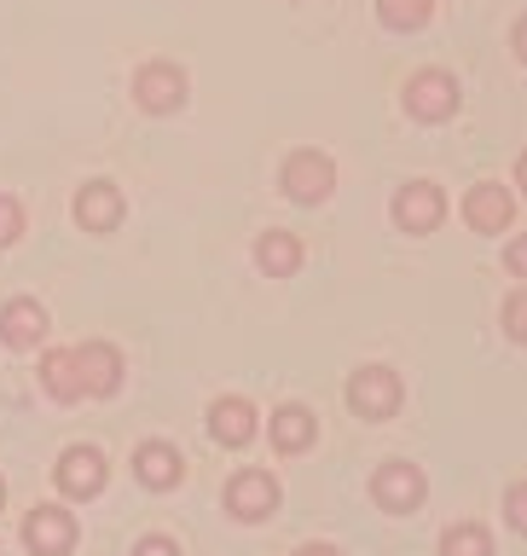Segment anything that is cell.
<instances>
[{
  "instance_id": "6da1fadb",
  "label": "cell",
  "mask_w": 527,
  "mask_h": 556,
  "mask_svg": "<svg viewBox=\"0 0 527 556\" xmlns=\"http://www.w3.org/2000/svg\"><path fill=\"white\" fill-rule=\"evenodd\" d=\"M406 111L417 122H447L452 111H459V81H452L447 70H417V76L406 81Z\"/></svg>"
},
{
  "instance_id": "7a4b0ae2",
  "label": "cell",
  "mask_w": 527,
  "mask_h": 556,
  "mask_svg": "<svg viewBox=\"0 0 527 556\" xmlns=\"http://www.w3.org/2000/svg\"><path fill=\"white\" fill-rule=\"evenodd\" d=\"M348 406L360 417H394L400 412V377L389 365H365V371H354V382H348Z\"/></svg>"
},
{
  "instance_id": "3957f363",
  "label": "cell",
  "mask_w": 527,
  "mask_h": 556,
  "mask_svg": "<svg viewBox=\"0 0 527 556\" xmlns=\"http://www.w3.org/2000/svg\"><path fill=\"white\" fill-rule=\"evenodd\" d=\"M76 377H81V400H111L122 389V354L111 342H81L76 348Z\"/></svg>"
},
{
  "instance_id": "277c9868",
  "label": "cell",
  "mask_w": 527,
  "mask_h": 556,
  "mask_svg": "<svg viewBox=\"0 0 527 556\" xmlns=\"http://www.w3.org/2000/svg\"><path fill=\"white\" fill-rule=\"evenodd\" d=\"M226 510L238 521H267L278 510V481L267 469H243V476L226 481Z\"/></svg>"
},
{
  "instance_id": "5b68a950",
  "label": "cell",
  "mask_w": 527,
  "mask_h": 556,
  "mask_svg": "<svg viewBox=\"0 0 527 556\" xmlns=\"http://www.w3.org/2000/svg\"><path fill=\"white\" fill-rule=\"evenodd\" d=\"M330 186H337V163L325 151H296L285 163V191L296 203H325Z\"/></svg>"
},
{
  "instance_id": "8992f818",
  "label": "cell",
  "mask_w": 527,
  "mask_h": 556,
  "mask_svg": "<svg viewBox=\"0 0 527 556\" xmlns=\"http://www.w3.org/2000/svg\"><path fill=\"white\" fill-rule=\"evenodd\" d=\"M134 99H139V111L168 116V111H180V104H186V76L174 64H146L134 76Z\"/></svg>"
},
{
  "instance_id": "52a82bcc",
  "label": "cell",
  "mask_w": 527,
  "mask_h": 556,
  "mask_svg": "<svg viewBox=\"0 0 527 556\" xmlns=\"http://www.w3.org/2000/svg\"><path fill=\"white\" fill-rule=\"evenodd\" d=\"M372 498L382 504V510H394V516L417 510V504H424V469L417 464H382L372 476Z\"/></svg>"
},
{
  "instance_id": "ba28073f",
  "label": "cell",
  "mask_w": 527,
  "mask_h": 556,
  "mask_svg": "<svg viewBox=\"0 0 527 556\" xmlns=\"http://www.w3.org/2000/svg\"><path fill=\"white\" fill-rule=\"evenodd\" d=\"M24 539H29V551H35V556H70V551H76V516H70V510H52V504H41V510H29Z\"/></svg>"
},
{
  "instance_id": "9c48e42d",
  "label": "cell",
  "mask_w": 527,
  "mask_h": 556,
  "mask_svg": "<svg viewBox=\"0 0 527 556\" xmlns=\"http://www.w3.org/2000/svg\"><path fill=\"white\" fill-rule=\"evenodd\" d=\"M394 220L406 226V232H435V226L447 220V198H441V186L412 180V186L394 198Z\"/></svg>"
},
{
  "instance_id": "30bf717a",
  "label": "cell",
  "mask_w": 527,
  "mask_h": 556,
  "mask_svg": "<svg viewBox=\"0 0 527 556\" xmlns=\"http://www.w3.org/2000/svg\"><path fill=\"white\" fill-rule=\"evenodd\" d=\"M0 342L7 348H41L47 342V307L17 295V302L0 307Z\"/></svg>"
},
{
  "instance_id": "8fae6325",
  "label": "cell",
  "mask_w": 527,
  "mask_h": 556,
  "mask_svg": "<svg viewBox=\"0 0 527 556\" xmlns=\"http://www.w3.org/2000/svg\"><path fill=\"white\" fill-rule=\"evenodd\" d=\"M516 215V203H511V191L493 186V180H481V186H469V198H464V220L476 226V232H504Z\"/></svg>"
},
{
  "instance_id": "7c38bea8",
  "label": "cell",
  "mask_w": 527,
  "mask_h": 556,
  "mask_svg": "<svg viewBox=\"0 0 527 556\" xmlns=\"http://www.w3.org/2000/svg\"><path fill=\"white\" fill-rule=\"evenodd\" d=\"M209 434H215L221 446H250L255 441V406L238 394L215 400V406H209Z\"/></svg>"
},
{
  "instance_id": "4fadbf2b",
  "label": "cell",
  "mask_w": 527,
  "mask_h": 556,
  "mask_svg": "<svg viewBox=\"0 0 527 556\" xmlns=\"http://www.w3.org/2000/svg\"><path fill=\"white\" fill-rule=\"evenodd\" d=\"M59 486L70 498H93L99 486H104V458H99V446H70L64 458H59Z\"/></svg>"
},
{
  "instance_id": "5bb4252c",
  "label": "cell",
  "mask_w": 527,
  "mask_h": 556,
  "mask_svg": "<svg viewBox=\"0 0 527 556\" xmlns=\"http://www.w3.org/2000/svg\"><path fill=\"white\" fill-rule=\"evenodd\" d=\"M134 476L146 481V486H156V493H168V486H180L186 464H180V452H174V446H163V441H146V446L134 452Z\"/></svg>"
},
{
  "instance_id": "9a60e30c",
  "label": "cell",
  "mask_w": 527,
  "mask_h": 556,
  "mask_svg": "<svg viewBox=\"0 0 527 556\" xmlns=\"http://www.w3.org/2000/svg\"><path fill=\"white\" fill-rule=\"evenodd\" d=\"M76 220L87 226V232H116V220H122V191L116 186H81V198H76Z\"/></svg>"
},
{
  "instance_id": "2e32d148",
  "label": "cell",
  "mask_w": 527,
  "mask_h": 556,
  "mask_svg": "<svg viewBox=\"0 0 527 556\" xmlns=\"http://www.w3.org/2000/svg\"><path fill=\"white\" fill-rule=\"evenodd\" d=\"M255 261H261V273L290 278L296 267H302V238H296V232H261V243H255Z\"/></svg>"
},
{
  "instance_id": "e0dca14e",
  "label": "cell",
  "mask_w": 527,
  "mask_h": 556,
  "mask_svg": "<svg viewBox=\"0 0 527 556\" xmlns=\"http://www.w3.org/2000/svg\"><path fill=\"white\" fill-rule=\"evenodd\" d=\"M273 446L278 452H308L313 446V412L308 406H278L273 412Z\"/></svg>"
},
{
  "instance_id": "ac0fdd59",
  "label": "cell",
  "mask_w": 527,
  "mask_h": 556,
  "mask_svg": "<svg viewBox=\"0 0 527 556\" xmlns=\"http://www.w3.org/2000/svg\"><path fill=\"white\" fill-rule=\"evenodd\" d=\"M41 382L52 400H81V377H76V354L70 348H52V354L41 359Z\"/></svg>"
},
{
  "instance_id": "d6986e66",
  "label": "cell",
  "mask_w": 527,
  "mask_h": 556,
  "mask_svg": "<svg viewBox=\"0 0 527 556\" xmlns=\"http://www.w3.org/2000/svg\"><path fill=\"white\" fill-rule=\"evenodd\" d=\"M377 17L389 29H424L435 17V0H377Z\"/></svg>"
},
{
  "instance_id": "ffe728a7",
  "label": "cell",
  "mask_w": 527,
  "mask_h": 556,
  "mask_svg": "<svg viewBox=\"0 0 527 556\" xmlns=\"http://www.w3.org/2000/svg\"><path fill=\"white\" fill-rule=\"evenodd\" d=\"M441 556H493V533L476 528V521H464V528H452L441 539Z\"/></svg>"
},
{
  "instance_id": "44dd1931",
  "label": "cell",
  "mask_w": 527,
  "mask_h": 556,
  "mask_svg": "<svg viewBox=\"0 0 527 556\" xmlns=\"http://www.w3.org/2000/svg\"><path fill=\"white\" fill-rule=\"evenodd\" d=\"M504 330H511V342H527V290L504 302Z\"/></svg>"
},
{
  "instance_id": "7402d4cb",
  "label": "cell",
  "mask_w": 527,
  "mask_h": 556,
  "mask_svg": "<svg viewBox=\"0 0 527 556\" xmlns=\"http://www.w3.org/2000/svg\"><path fill=\"white\" fill-rule=\"evenodd\" d=\"M504 516H511L516 533H527V481H516L511 493H504Z\"/></svg>"
},
{
  "instance_id": "603a6c76",
  "label": "cell",
  "mask_w": 527,
  "mask_h": 556,
  "mask_svg": "<svg viewBox=\"0 0 527 556\" xmlns=\"http://www.w3.org/2000/svg\"><path fill=\"white\" fill-rule=\"evenodd\" d=\"M17 232H24V208H17L12 198H0V250H7Z\"/></svg>"
},
{
  "instance_id": "cb8c5ba5",
  "label": "cell",
  "mask_w": 527,
  "mask_h": 556,
  "mask_svg": "<svg viewBox=\"0 0 527 556\" xmlns=\"http://www.w3.org/2000/svg\"><path fill=\"white\" fill-rule=\"evenodd\" d=\"M504 267H511L516 278H527V232L511 243V250H504Z\"/></svg>"
},
{
  "instance_id": "d4e9b609",
  "label": "cell",
  "mask_w": 527,
  "mask_h": 556,
  "mask_svg": "<svg viewBox=\"0 0 527 556\" xmlns=\"http://www.w3.org/2000/svg\"><path fill=\"white\" fill-rule=\"evenodd\" d=\"M134 556H180V551H174L168 539H139V551H134Z\"/></svg>"
},
{
  "instance_id": "484cf974",
  "label": "cell",
  "mask_w": 527,
  "mask_h": 556,
  "mask_svg": "<svg viewBox=\"0 0 527 556\" xmlns=\"http://www.w3.org/2000/svg\"><path fill=\"white\" fill-rule=\"evenodd\" d=\"M516 59L527 64V17H522V24H516Z\"/></svg>"
},
{
  "instance_id": "4316f807",
  "label": "cell",
  "mask_w": 527,
  "mask_h": 556,
  "mask_svg": "<svg viewBox=\"0 0 527 556\" xmlns=\"http://www.w3.org/2000/svg\"><path fill=\"white\" fill-rule=\"evenodd\" d=\"M296 556H342V551H330V545H302Z\"/></svg>"
},
{
  "instance_id": "83f0119b",
  "label": "cell",
  "mask_w": 527,
  "mask_h": 556,
  "mask_svg": "<svg viewBox=\"0 0 527 556\" xmlns=\"http://www.w3.org/2000/svg\"><path fill=\"white\" fill-rule=\"evenodd\" d=\"M516 186H522V191H527V151H522V156H516Z\"/></svg>"
},
{
  "instance_id": "f1b7e54d",
  "label": "cell",
  "mask_w": 527,
  "mask_h": 556,
  "mask_svg": "<svg viewBox=\"0 0 527 556\" xmlns=\"http://www.w3.org/2000/svg\"><path fill=\"white\" fill-rule=\"evenodd\" d=\"M0 498H7V486H0Z\"/></svg>"
}]
</instances>
